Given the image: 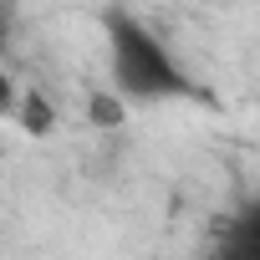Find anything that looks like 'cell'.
I'll list each match as a JSON object with an SVG mask.
<instances>
[{
    "label": "cell",
    "instance_id": "cell-4",
    "mask_svg": "<svg viewBox=\"0 0 260 260\" xmlns=\"http://www.w3.org/2000/svg\"><path fill=\"white\" fill-rule=\"evenodd\" d=\"M87 122L102 127V133L122 127V122H127V97H122L117 87H112V92H92V97H87Z\"/></svg>",
    "mask_w": 260,
    "mask_h": 260
},
{
    "label": "cell",
    "instance_id": "cell-3",
    "mask_svg": "<svg viewBox=\"0 0 260 260\" xmlns=\"http://www.w3.org/2000/svg\"><path fill=\"white\" fill-rule=\"evenodd\" d=\"M16 122L26 127L31 138H46L51 127H56V107H51V97H41V92H26V97L16 102Z\"/></svg>",
    "mask_w": 260,
    "mask_h": 260
},
{
    "label": "cell",
    "instance_id": "cell-1",
    "mask_svg": "<svg viewBox=\"0 0 260 260\" xmlns=\"http://www.w3.org/2000/svg\"><path fill=\"white\" fill-rule=\"evenodd\" d=\"M102 41H107V77L127 102H204V87L184 72L169 41L127 6L102 11Z\"/></svg>",
    "mask_w": 260,
    "mask_h": 260
},
{
    "label": "cell",
    "instance_id": "cell-2",
    "mask_svg": "<svg viewBox=\"0 0 260 260\" xmlns=\"http://www.w3.org/2000/svg\"><path fill=\"white\" fill-rule=\"evenodd\" d=\"M204 260H260V194L235 204V214L219 224Z\"/></svg>",
    "mask_w": 260,
    "mask_h": 260
}]
</instances>
